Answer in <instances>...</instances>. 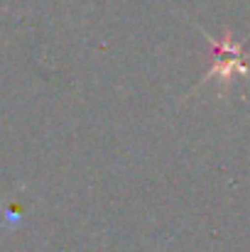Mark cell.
<instances>
[{
	"label": "cell",
	"instance_id": "1",
	"mask_svg": "<svg viewBox=\"0 0 250 252\" xmlns=\"http://www.w3.org/2000/svg\"><path fill=\"white\" fill-rule=\"evenodd\" d=\"M206 39H209V47H211V64H209L204 81L218 79L221 84H228L236 76H248V54L243 52V44L233 39L231 32H226L221 39H214V37L206 34Z\"/></svg>",
	"mask_w": 250,
	"mask_h": 252
}]
</instances>
